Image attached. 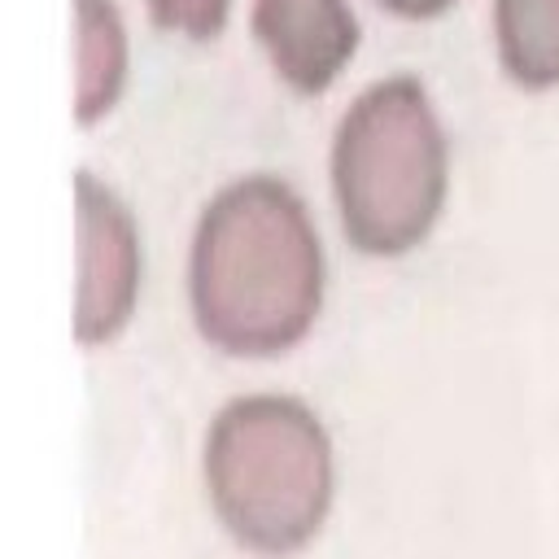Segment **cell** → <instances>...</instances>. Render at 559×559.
Wrapping results in <instances>:
<instances>
[{
  "label": "cell",
  "instance_id": "obj_4",
  "mask_svg": "<svg viewBox=\"0 0 559 559\" xmlns=\"http://www.w3.org/2000/svg\"><path fill=\"white\" fill-rule=\"evenodd\" d=\"M140 223L92 170L74 175V341H114L140 306Z\"/></svg>",
  "mask_w": 559,
  "mask_h": 559
},
{
  "label": "cell",
  "instance_id": "obj_2",
  "mask_svg": "<svg viewBox=\"0 0 559 559\" xmlns=\"http://www.w3.org/2000/svg\"><path fill=\"white\" fill-rule=\"evenodd\" d=\"M445 131L415 74L362 87L332 135V197L341 231L358 253L415 249L445 201Z\"/></svg>",
  "mask_w": 559,
  "mask_h": 559
},
{
  "label": "cell",
  "instance_id": "obj_6",
  "mask_svg": "<svg viewBox=\"0 0 559 559\" xmlns=\"http://www.w3.org/2000/svg\"><path fill=\"white\" fill-rule=\"evenodd\" d=\"M74 13V122L92 127L122 100L131 39L118 0H70Z\"/></svg>",
  "mask_w": 559,
  "mask_h": 559
},
{
  "label": "cell",
  "instance_id": "obj_8",
  "mask_svg": "<svg viewBox=\"0 0 559 559\" xmlns=\"http://www.w3.org/2000/svg\"><path fill=\"white\" fill-rule=\"evenodd\" d=\"M157 31H179L188 39H214L227 26L231 0H144Z\"/></svg>",
  "mask_w": 559,
  "mask_h": 559
},
{
  "label": "cell",
  "instance_id": "obj_3",
  "mask_svg": "<svg viewBox=\"0 0 559 559\" xmlns=\"http://www.w3.org/2000/svg\"><path fill=\"white\" fill-rule=\"evenodd\" d=\"M205 485L240 542L258 550L306 542L332 498V445L319 415L288 393L231 397L205 432Z\"/></svg>",
  "mask_w": 559,
  "mask_h": 559
},
{
  "label": "cell",
  "instance_id": "obj_7",
  "mask_svg": "<svg viewBox=\"0 0 559 559\" xmlns=\"http://www.w3.org/2000/svg\"><path fill=\"white\" fill-rule=\"evenodd\" d=\"M493 35L511 79L528 87L559 79V0H493Z\"/></svg>",
  "mask_w": 559,
  "mask_h": 559
},
{
  "label": "cell",
  "instance_id": "obj_9",
  "mask_svg": "<svg viewBox=\"0 0 559 559\" xmlns=\"http://www.w3.org/2000/svg\"><path fill=\"white\" fill-rule=\"evenodd\" d=\"M376 4L389 9V13H397V17H432V13L450 9L454 0H376Z\"/></svg>",
  "mask_w": 559,
  "mask_h": 559
},
{
  "label": "cell",
  "instance_id": "obj_1",
  "mask_svg": "<svg viewBox=\"0 0 559 559\" xmlns=\"http://www.w3.org/2000/svg\"><path fill=\"white\" fill-rule=\"evenodd\" d=\"M188 301L197 332L218 354L275 358L306 341L323 301V249L288 179L253 170L201 205Z\"/></svg>",
  "mask_w": 559,
  "mask_h": 559
},
{
  "label": "cell",
  "instance_id": "obj_5",
  "mask_svg": "<svg viewBox=\"0 0 559 559\" xmlns=\"http://www.w3.org/2000/svg\"><path fill=\"white\" fill-rule=\"evenodd\" d=\"M249 31L271 57L280 83L301 96L328 92L358 48L349 0H253Z\"/></svg>",
  "mask_w": 559,
  "mask_h": 559
}]
</instances>
